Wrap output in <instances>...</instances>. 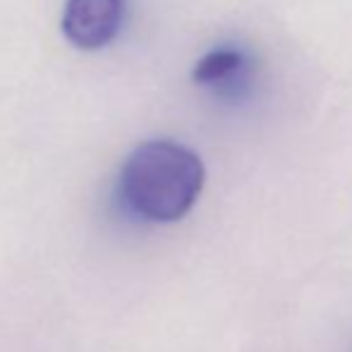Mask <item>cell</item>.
I'll use <instances>...</instances> for the list:
<instances>
[{
    "instance_id": "7a4b0ae2",
    "label": "cell",
    "mask_w": 352,
    "mask_h": 352,
    "mask_svg": "<svg viewBox=\"0 0 352 352\" xmlns=\"http://www.w3.org/2000/svg\"><path fill=\"white\" fill-rule=\"evenodd\" d=\"M125 19V0H65L60 27L82 51H98L118 36Z\"/></svg>"
},
{
    "instance_id": "6da1fadb",
    "label": "cell",
    "mask_w": 352,
    "mask_h": 352,
    "mask_svg": "<svg viewBox=\"0 0 352 352\" xmlns=\"http://www.w3.org/2000/svg\"><path fill=\"white\" fill-rule=\"evenodd\" d=\"M206 168L199 153L173 140H146L125 158L118 175L122 209L146 223H175L201 195Z\"/></svg>"
},
{
    "instance_id": "3957f363",
    "label": "cell",
    "mask_w": 352,
    "mask_h": 352,
    "mask_svg": "<svg viewBox=\"0 0 352 352\" xmlns=\"http://www.w3.org/2000/svg\"><path fill=\"white\" fill-rule=\"evenodd\" d=\"M245 70V56L237 48H216V51L206 53L195 67V79L197 84H226L230 79H235L237 74Z\"/></svg>"
}]
</instances>
